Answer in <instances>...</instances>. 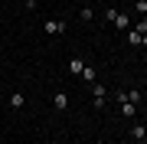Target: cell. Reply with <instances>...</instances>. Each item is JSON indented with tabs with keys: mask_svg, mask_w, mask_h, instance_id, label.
Here are the masks:
<instances>
[{
	"mask_svg": "<svg viewBox=\"0 0 147 144\" xmlns=\"http://www.w3.org/2000/svg\"><path fill=\"white\" fill-rule=\"evenodd\" d=\"M92 105L98 108V112L108 105V89L101 85V82H92Z\"/></svg>",
	"mask_w": 147,
	"mask_h": 144,
	"instance_id": "obj_1",
	"label": "cell"
},
{
	"mask_svg": "<svg viewBox=\"0 0 147 144\" xmlns=\"http://www.w3.org/2000/svg\"><path fill=\"white\" fill-rule=\"evenodd\" d=\"M42 30H46L49 36H62L69 26H65V20H46V26H42Z\"/></svg>",
	"mask_w": 147,
	"mask_h": 144,
	"instance_id": "obj_2",
	"label": "cell"
},
{
	"mask_svg": "<svg viewBox=\"0 0 147 144\" xmlns=\"http://www.w3.org/2000/svg\"><path fill=\"white\" fill-rule=\"evenodd\" d=\"M53 108H56L59 115L69 112V95H65V92H56V95H53Z\"/></svg>",
	"mask_w": 147,
	"mask_h": 144,
	"instance_id": "obj_3",
	"label": "cell"
},
{
	"mask_svg": "<svg viewBox=\"0 0 147 144\" xmlns=\"http://www.w3.org/2000/svg\"><path fill=\"white\" fill-rule=\"evenodd\" d=\"M115 26H118V30H131V16L118 10V16H115Z\"/></svg>",
	"mask_w": 147,
	"mask_h": 144,
	"instance_id": "obj_4",
	"label": "cell"
},
{
	"mask_svg": "<svg viewBox=\"0 0 147 144\" xmlns=\"http://www.w3.org/2000/svg\"><path fill=\"white\" fill-rule=\"evenodd\" d=\"M82 69H85V62H82L79 56H72V59H69V72H72V75H82Z\"/></svg>",
	"mask_w": 147,
	"mask_h": 144,
	"instance_id": "obj_5",
	"label": "cell"
},
{
	"mask_svg": "<svg viewBox=\"0 0 147 144\" xmlns=\"http://www.w3.org/2000/svg\"><path fill=\"white\" fill-rule=\"evenodd\" d=\"M118 105H121V115H124V118H134L137 115V105H134V101H118Z\"/></svg>",
	"mask_w": 147,
	"mask_h": 144,
	"instance_id": "obj_6",
	"label": "cell"
},
{
	"mask_svg": "<svg viewBox=\"0 0 147 144\" xmlns=\"http://www.w3.org/2000/svg\"><path fill=\"white\" fill-rule=\"evenodd\" d=\"M95 75H98V72H95V69H92L88 62H85V69H82V75H79V79H82V82H88V85H92V82H95Z\"/></svg>",
	"mask_w": 147,
	"mask_h": 144,
	"instance_id": "obj_7",
	"label": "cell"
},
{
	"mask_svg": "<svg viewBox=\"0 0 147 144\" xmlns=\"http://www.w3.org/2000/svg\"><path fill=\"white\" fill-rule=\"evenodd\" d=\"M23 101H26V98H23V92H13V95H10V108L16 112V108H23Z\"/></svg>",
	"mask_w": 147,
	"mask_h": 144,
	"instance_id": "obj_8",
	"label": "cell"
},
{
	"mask_svg": "<svg viewBox=\"0 0 147 144\" xmlns=\"http://www.w3.org/2000/svg\"><path fill=\"white\" fill-rule=\"evenodd\" d=\"M141 39H144V36H141V33H137L134 26L127 30V43H131V46H141Z\"/></svg>",
	"mask_w": 147,
	"mask_h": 144,
	"instance_id": "obj_9",
	"label": "cell"
},
{
	"mask_svg": "<svg viewBox=\"0 0 147 144\" xmlns=\"http://www.w3.org/2000/svg\"><path fill=\"white\" fill-rule=\"evenodd\" d=\"M134 10H137V16H147V0H137Z\"/></svg>",
	"mask_w": 147,
	"mask_h": 144,
	"instance_id": "obj_10",
	"label": "cell"
},
{
	"mask_svg": "<svg viewBox=\"0 0 147 144\" xmlns=\"http://www.w3.org/2000/svg\"><path fill=\"white\" fill-rule=\"evenodd\" d=\"M134 30H137V33H141V36H144V33H147V16H141V20L134 23Z\"/></svg>",
	"mask_w": 147,
	"mask_h": 144,
	"instance_id": "obj_11",
	"label": "cell"
},
{
	"mask_svg": "<svg viewBox=\"0 0 147 144\" xmlns=\"http://www.w3.org/2000/svg\"><path fill=\"white\" fill-rule=\"evenodd\" d=\"M82 20H85V23L95 20V10H92V7H82Z\"/></svg>",
	"mask_w": 147,
	"mask_h": 144,
	"instance_id": "obj_12",
	"label": "cell"
},
{
	"mask_svg": "<svg viewBox=\"0 0 147 144\" xmlns=\"http://www.w3.org/2000/svg\"><path fill=\"white\" fill-rule=\"evenodd\" d=\"M131 134H134L137 141H144V124H134V128H131Z\"/></svg>",
	"mask_w": 147,
	"mask_h": 144,
	"instance_id": "obj_13",
	"label": "cell"
},
{
	"mask_svg": "<svg viewBox=\"0 0 147 144\" xmlns=\"http://www.w3.org/2000/svg\"><path fill=\"white\" fill-rule=\"evenodd\" d=\"M141 92H144V95H147V82H144V89H141Z\"/></svg>",
	"mask_w": 147,
	"mask_h": 144,
	"instance_id": "obj_14",
	"label": "cell"
},
{
	"mask_svg": "<svg viewBox=\"0 0 147 144\" xmlns=\"http://www.w3.org/2000/svg\"><path fill=\"white\" fill-rule=\"evenodd\" d=\"M144 138H147V128H144Z\"/></svg>",
	"mask_w": 147,
	"mask_h": 144,
	"instance_id": "obj_15",
	"label": "cell"
},
{
	"mask_svg": "<svg viewBox=\"0 0 147 144\" xmlns=\"http://www.w3.org/2000/svg\"><path fill=\"white\" fill-rule=\"evenodd\" d=\"M141 144H147V138H144V141H141Z\"/></svg>",
	"mask_w": 147,
	"mask_h": 144,
	"instance_id": "obj_16",
	"label": "cell"
},
{
	"mask_svg": "<svg viewBox=\"0 0 147 144\" xmlns=\"http://www.w3.org/2000/svg\"><path fill=\"white\" fill-rule=\"evenodd\" d=\"M75 3H82V0H75Z\"/></svg>",
	"mask_w": 147,
	"mask_h": 144,
	"instance_id": "obj_17",
	"label": "cell"
},
{
	"mask_svg": "<svg viewBox=\"0 0 147 144\" xmlns=\"http://www.w3.org/2000/svg\"><path fill=\"white\" fill-rule=\"evenodd\" d=\"M98 144H105V141H98Z\"/></svg>",
	"mask_w": 147,
	"mask_h": 144,
	"instance_id": "obj_18",
	"label": "cell"
},
{
	"mask_svg": "<svg viewBox=\"0 0 147 144\" xmlns=\"http://www.w3.org/2000/svg\"><path fill=\"white\" fill-rule=\"evenodd\" d=\"M23 3H26V0H23Z\"/></svg>",
	"mask_w": 147,
	"mask_h": 144,
	"instance_id": "obj_19",
	"label": "cell"
}]
</instances>
